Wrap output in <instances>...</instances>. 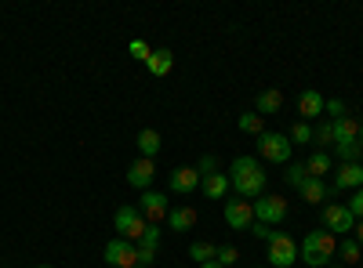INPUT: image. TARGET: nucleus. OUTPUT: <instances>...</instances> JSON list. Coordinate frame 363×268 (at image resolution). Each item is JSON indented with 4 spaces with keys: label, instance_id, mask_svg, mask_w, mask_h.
<instances>
[{
    "label": "nucleus",
    "instance_id": "72a5a7b5",
    "mask_svg": "<svg viewBox=\"0 0 363 268\" xmlns=\"http://www.w3.org/2000/svg\"><path fill=\"white\" fill-rule=\"evenodd\" d=\"M345 206H349V214H352L356 221H363V189H356V192H352V199H349Z\"/></svg>",
    "mask_w": 363,
    "mask_h": 268
},
{
    "label": "nucleus",
    "instance_id": "9b49d317",
    "mask_svg": "<svg viewBox=\"0 0 363 268\" xmlns=\"http://www.w3.org/2000/svg\"><path fill=\"white\" fill-rule=\"evenodd\" d=\"M153 177H157V160L138 156V160L128 167V185H131V189H138V192L153 189Z\"/></svg>",
    "mask_w": 363,
    "mask_h": 268
},
{
    "label": "nucleus",
    "instance_id": "f03ea898",
    "mask_svg": "<svg viewBox=\"0 0 363 268\" xmlns=\"http://www.w3.org/2000/svg\"><path fill=\"white\" fill-rule=\"evenodd\" d=\"M338 254V240L330 232H309L301 240V261L309 268H327V261Z\"/></svg>",
    "mask_w": 363,
    "mask_h": 268
},
{
    "label": "nucleus",
    "instance_id": "bb28decb",
    "mask_svg": "<svg viewBox=\"0 0 363 268\" xmlns=\"http://www.w3.org/2000/svg\"><path fill=\"white\" fill-rule=\"evenodd\" d=\"M335 156H338L342 163H359L363 148H359V141H356V145H335Z\"/></svg>",
    "mask_w": 363,
    "mask_h": 268
},
{
    "label": "nucleus",
    "instance_id": "c85d7f7f",
    "mask_svg": "<svg viewBox=\"0 0 363 268\" xmlns=\"http://www.w3.org/2000/svg\"><path fill=\"white\" fill-rule=\"evenodd\" d=\"M287 138H291V145H309L313 141V127L309 124H294Z\"/></svg>",
    "mask_w": 363,
    "mask_h": 268
},
{
    "label": "nucleus",
    "instance_id": "4468645a",
    "mask_svg": "<svg viewBox=\"0 0 363 268\" xmlns=\"http://www.w3.org/2000/svg\"><path fill=\"white\" fill-rule=\"evenodd\" d=\"M342 189H363V163H342L330 192H342Z\"/></svg>",
    "mask_w": 363,
    "mask_h": 268
},
{
    "label": "nucleus",
    "instance_id": "39448f33",
    "mask_svg": "<svg viewBox=\"0 0 363 268\" xmlns=\"http://www.w3.org/2000/svg\"><path fill=\"white\" fill-rule=\"evenodd\" d=\"M251 206H255V221H262V225H280L287 218V199L277 192H262Z\"/></svg>",
    "mask_w": 363,
    "mask_h": 268
},
{
    "label": "nucleus",
    "instance_id": "cd10ccee",
    "mask_svg": "<svg viewBox=\"0 0 363 268\" xmlns=\"http://www.w3.org/2000/svg\"><path fill=\"white\" fill-rule=\"evenodd\" d=\"M313 141H316V145H335V120L313 127Z\"/></svg>",
    "mask_w": 363,
    "mask_h": 268
},
{
    "label": "nucleus",
    "instance_id": "b1692460",
    "mask_svg": "<svg viewBox=\"0 0 363 268\" xmlns=\"http://www.w3.org/2000/svg\"><path fill=\"white\" fill-rule=\"evenodd\" d=\"M284 177H287L291 189H301V185L309 182V167H306V163H287V174H284Z\"/></svg>",
    "mask_w": 363,
    "mask_h": 268
},
{
    "label": "nucleus",
    "instance_id": "a19ab883",
    "mask_svg": "<svg viewBox=\"0 0 363 268\" xmlns=\"http://www.w3.org/2000/svg\"><path fill=\"white\" fill-rule=\"evenodd\" d=\"M135 268H149V264H135Z\"/></svg>",
    "mask_w": 363,
    "mask_h": 268
},
{
    "label": "nucleus",
    "instance_id": "423d86ee",
    "mask_svg": "<svg viewBox=\"0 0 363 268\" xmlns=\"http://www.w3.org/2000/svg\"><path fill=\"white\" fill-rule=\"evenodd\" d=\"M298 261V243L287 232H272L269 235V268H291Z\"/></svg>",
    "mask_w": 363,
    "mask_h": 268
},
{
    "label": "nucleus",
    "instance_id": "a878e982",
    "mask_svg": "<svg viewBox=\"0 0 363 268\" xmlns=\"http://www.w3.org/2000/svg\"><path fill=\"white\" fill-rule=\"evenodd\" d=\"M338 254H342V261H349V264H356V261H363V247L352 240V235H349V240H342L338 243Z\"/></svg>",
    "mask_w": 363,
    "mask_h": 268
},
{
    "label": "nucleus",
    "instance_id": "2f4dec72",
    "mask_svg": "<svg viewBox=\"0 0 363 268\" xmlns=\"http://www.w3.org/2000/svg\"><path fill=\"white\" fill-rule=\"evenodd\" d=\"M128 54H131V58H138V62H145V58L153 54V47H149L145 40H131V44H128Z\"/></svg>",
    "mask_w": 363,
    "mask_h": 268
},
{
    "label": "nucleus",
    "instance_id": "9d476101",
    "mask_svg": "<svg viewBox=\"0 0 363 268\" xmlns=\"http://www.w3.org/2000/svg\"><path fill=\"white\" fill-rule=\"evenodd\" d=\"M323 228L335 235V232H352L356 228V218L349 214L345 203H327L323 206Z\"/></svg>",
    "mask_w": 363,
    "mask_h": 268
},
{
    "label": "nucleus",
    "instance_id": "79ce46f5",
    "mask_svg": "<svg viewBox=\"0 0 363 268\" xmlns=\"http://www.w3.org/2000/svg\"><path fill=\"white\" fill-rule=\"evenodd\" d=\"M37 268H51V264H37Z\"/></svg>",
    "mask_w": 363,
    "mask_h": 268
},
{
    "label": "nucleus",
    "instance_id": "dca6fc26",
    "mask_svg": "<svg viewBox=\"0 0 363 268\" xmlns=\"http://www.w3.org/2000/svg\"><path fill=\"white\" fill-rule=\"evenodd\" d=\"M167 225H171V232H193L196 228V211L193 206H171Z\"/></svg>",
    "mask_w": 363,
    "mask_h": 268
},
{
    "label": "nucleus",
    "instance_id": "58836bf2",
    "mask_svg": "<svg viewBox=\"0 0 363 268\" xmlns=\"http://www.w3.org/2000/svg\"><path fill=\"white\" fill-rule=\"evenodd\" d=\"M200 268H222L218 261H207V264H200Z\"/></svg>",
    "mask_w": 363,
    "mask_h": 268
},
{
    "label": "nucleus",
    "instance_id": "c03bdc74",
    "mask_svg": "<svg viewBox=\"0 0 363 268\" xmlns=\"http://www.w3.org/2000/svg\"><path fill=\"white\" fill-rule=\"evenodd\" d=\"M258 268H262V264H258Z\"/></svg>",
    "mask_w": 363,
    "mask_h": 268
},
{
    "label": "nucleus",
    "instance_id": "e433bc0d",
    "mask_svg": "<svg viewBox=\"0 0 363 268\" xmlns=\"http://www.w3.org/2000/svg\"><path fill=\"white\" fill-rule=\"evenodd\" d=\"M153 257H157L153 247H138V264H153Z\"/></svg>",
    "mask_w": 363,
    "mask_h": 268
},
{
    "label": "nucleus",
    "instance_id": "f257e3e1",
    "mask_svg": "<svg viewBox=\"0 0 363 268\" xmlns=\"http://www.w3.org/2000/svg\"><path fill=\"white\" fill-rule=\"evenodd\" d=\"M265 182H269V174L265 167L255 160V156H236L233 167H229V185L236 189L240 199H258L265 192Z\"/></svg>",
    "mask_w": 363,
    "mask_h": 268
},
{
    "label": "nucleus",
    "instance_id": "ea45409f",
    "mask_svg": "<svg viewBox=\"0 0 363 268\" xmlns=\"http://www.w3.org/2000/svg\"><path fill=\"white\" fill-rule=\"evenodd\" d=\"M359 148H363V124H359Z\"/></svg>",
    "mask_w": 363,
    "mask_h": 268
},
{
    "label": "nucleus",
    "instance_id": "6e6552de",
    "mask_svg": "<svg viewBox=\"0 0 363 268\" xmlns=\"http://www.w3.org/2000/svg\"><path fill=\"white\" fill-rule=\"evenodd\" d=\"M225 225L233 228V232H251V225H255V206H251V199H229L225 203Z\"/></svg>",
    "mask_w": 363,
    "mask_h": 268
},
{
    "label": "nucleus",
    "instance_id": "c756f323",
    "mask_svg": "<svg viewBox=\"0 0 363 268\" xmlns=\"http://www.w3.org/2000/svg\"><path fill=\"white\" fill-rule=\"evenodd\" d=\"M138 247H153V250H157V247H160V225H145Z\"/></svg>",
    "mask_w": 363,
    "mask_h": 268
},
{
    "label": "nucleus",
    "instance_id": "473e14b6",
    "mask_svg": "<svg viewBox=\"0 0 363 268\" xmlns=\"http://www.w3.org/2000/svg\"><path fill=\"white\" fill-rule=\"evenodd\" d=\"M196 170H200V177H207V174H218V156H200V163H196Z\"/></svg>",
    "mask_w": 363,
    "mask_h": 268
},
{
    "label": "nucleus",
    "instance_id": "2eb2a0df",
    "mask_svg": "<svg viewBox=\"0 0 363 268\" xmlns=\"http://www.w3.org/2000/svg\"><path fill=\"white\" fill-rule=\"evenodd\" d=\"M280 109H284V91H280V87H269V91H262L258 102H255V112L262 116V120H265V116H277Z\"/></svg>",
    "mask_w": 363,
    "mask_h": 268
},
{
    "label": "nucleus",
    "instance_id": "6ab92c4d",
    "mask_svg": "<svg viewBox=\"0 0 363 268\" xmlns=\"http://www.w3.org/2000/svg\"><path fill=\"white\" fill-rule=\"evenodd\" d=\"M145 69L153 73V76H167V73L174 69V54H171L167 47H157L153 54L145 58Z\"/></svg>",
    "mask_w": 363,
    "mask_h": 268
},
{
    "label": "nucleus",
    "instance_id": "f8f14e48",
    "mask_svg": "<svg viewBox=\"0 0 363 268\" xmlns=\"http://www.w3.org/2000/svg\"><path fill=\"white\" fill-rule=\"evenodd\" d=\"M323 105H327V98L316 91V87H306V91L298 95V116H301V120H313V116H323Z\"/></svg>",
    "mask_w": 363,
    "mask_h": 268
},
{
    "label": "nucleus",
    "instance_id": "4c0bfd02",
    "mask_svg": "<svg viewBox=\"0 0 363 268\" xmlns=\"http://www.w3.org/2000/svg\"><path fill=\"white\" fill-rule=\"evenodd\" d=\"M352 232H356V235H352V240H356V243L363 247V221H356V228H352Z\"/></svg>",
    "mask_w": 363,
    "mask_h": 268
},
{
    "label": "nucleus",
    "instance_id": "20e7f679",
    "mask_svg": "<svg viewBox=\"0 0 363 268\" xmlns=\"http://www.w3.org/2000/svg\"><path fill=\"white\" fill-rule=\"evenodd\" d=\"M113 225H116V232H120V240L138 243L149 221L142 218V211H138V206H120V211L113 214Z\"/></svg>",
    "mask_w": 363,
    "mask_h": 268
},
{
    "label": "nucleus",
    "instance_id": "4be33fe9",
    "mask_svg": "<svg viewBox=\"0 0 363 268\" xmlns=\"http://www.w3.org/2000/svg\"><path fill=\"white\" fill-rule=\"evenodd\" d=\"M327 192H330V189H327L323 177H309V182L298 189V196L306 199V203H323V199H327Z\"/></svg>",
    "mask_w": 363,
    "mask_h": 268
},
{
    "label": "nucleus",
    "instance_id": "aec40b11",
    "mask_svg": "<svg viewBox=\"0 0 363 268\" xmlns=\"http://www.w3.org/2000/svg\"><path fill=\"white\" fill-rule=\"evenodd\" d=\"M306 167H309V177H327L330 167H335V156H330L327 148H316V153L306 160Z\"/></svg>",
    "mask_w": 363,
    "mask_h": 268
},
{
    "label": "nucleus",
    "instance_id": "f704fd0d",
    "mask_svg": "<svg viewBox=\"0 0 363 268\" xmlns=\"http://www.w3.org/2000/svg\"><path fill=\"white\" fill-rule=\"evenodd\" d=\"M323 112H330V116H335V120H342V116H345V102H338V98H327Z\"/></svg>",
    "mask_w": 363,
    "mask_h": 268
},
{
    "label": "nucleus",
    "instance_id": "c9c22d12",
    "mask_svg": "<svg viewBox=\"0 0 363 268\" xmlns=\"http://www.w3.org/2000/svg\"><path fill=\"white\" fill-rule=\"evenodd\" d=\"M251 235H255V240H262V243H269V235H272V232H269V225L255 221V225H251Z\"/></svg>",
    "mask_w": 363,
    "mask_h": 268
},
{
    "label": "nucleus",
    "instance_id": "7c9ffc66",
    "mask_svg": "<svg viewBox=\"0 0 363 268\" xmlns=\"http://www.w3.org/2000/svg\"><path fill=\"white\" fill-rule=\"evenodd\" d=\"M215 261H218L222 268H233V264L240 261V250H236V247H218V254H215Z\"/></svg>",
    "mask_w": 363,
    "mask_h": 268
},
{
    "label": "nucleus",
    "instance_id": "1a4fd4ad",
    "mask_svg": "<svg viewBox=\"0 0 363 268\" xmlns=\"http://www.w3.org/2000/svg\"><path fill=\"white\" fill-rule=\"evenodd\" d=\"M106 261H109L113 268H135V264H138V247L116 235V240L106 243Z\"/></svg>",
    "mask_w": 363,
    "mask_h": 268
},
{
    "label": "nucleus",
    "instance_id": "ddd939ff",
    "mask_svg": "<svg viewBox=\"0 0 363 268\" xmlns=\"http://www.w3.org/2000/svg\"><path fill=\"white\" fill-rule=\"evenodd\" d=\"M167 185H171V192H193V189H200V170L196 167H178V170H171V177H167Z\"/></svg>",
    "mask_w": 363,
    "mask_h": 268
},
{
    "label": "nucleus",
    "instance_id": "37998d69",
    "mask_svg": "<svg viewBox=\"0 0 363 268\" xmlns=\"http://www.w3.org/2000/svg\"><path fill=\"white\" fill-rule=\"evenodd\" d=\"M327 268H338V264H327Z\"/></svg>",
    "mask_w": 363,
    "mask_h": 268
},
{
    "label": "nucleus",
    "instance_id": "7ed1b4c3",
    "mask_svg": "<svg viewBox=\"0 0 363 268\" xmlns=\"http://www.w3.org/2000/svg\"><path fill=\"white\" fill-rule=\"evenodd\" d=\"M291 153H294V145H291V138L280 134V131H265V134L258 138V156L269 160V163H291Z\"/></svg>",
    "mask_w": 363,
    "mask_h": 268
},
{
    "label": "nucleus",
    "instance_id": "0eeeda50",
    "mask_svg": "<svg viewBox=\"0 0 363 268\" xmlns=\"http://www.w3.org/2000/svg\"><path fill=\"white\" fill-rule=\"evenodd\" d=\"M138 203H142L138 211H142V218H145L149 225H160V221H167V214H171L167 196H164V192H157V189H145Z\"/></svg>",
    "mask_w": 363,
    "mask_h": 268
},
{
    "label": "nucleus",
    "instance_id": "5701e85b",
    "mask_svg": "<svg viewBox=\"0 0 363 268\" xmlns=\"http://www.w3.org/2000/svg\"><path fill=\"white\" fill-rule=\"evenodd\" d=\"M240 131L262 138V134H265V120H262V116H258L255 109H251V112H240Z\"/></svg>",
    "mask_w": 363,
    "mask_h": 268
},
{
    "label": "nucleus",
    "instance_id": "f3484780",
    "mask_svg": "<svg viewBox=\"0 0 363 268\" xmlns=\"http://www.w3.org/2000/svg\"><path fill=\"white\" fill-rule=\"evenodd\" d=\"M200 189L207 199H225V192L233 185H229V174H207V177H200Z\"/></svg>",
    "mask_w": 363,
    "mask_h": 268
},
{
    "label": "nucleus",
    "instance_id": "412c9836",
    "mask_svg": "<svg viewBox=\"0 0 363 268\" xmlns=\"http://www.w3.org/2000/svg\"><path fill=\"white\" fill-rule=\"evenodd\" d=\"M138 153L145 156V160H157V153H160V134L153 131V127H145V131H138Z\"/></svg>",
    "mask_w": 363,
    "mask_h": 268
},
{
    "label": "nucleus",
    "instance_id": "a211bd4d",
    "mask_svg": "<svg viewBox=\"0 0 363 268\" xmlns=\"http://www.w3.org/2000/svg\"><path fill=\"white\" fill-rule=\"evenodd\" d=\"M356 141H359L356 116H342V120H335V145H356Z\"/></svg>",
    "mask_w": 363,
    "mask_h": 268
},
{
    "label": "nucleus",
    "instance_id": "393cba45",
    "mask_svg": "<svg viewBox=\"0 0 363 268\" xmlns=\"http://www.w3.org/2000/svg\"><path fill=\"white\" fill-rule=\"evenodd\" d=\"M215 254H218V247H215V243H203V240H196V243L189 247V257H193V261H200V264L215 261Z\"/></svg>",
    "mask_w": 363,
    "mask_h": 268
}]
</instances>
